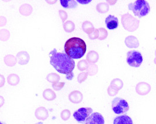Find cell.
<instances>
[{
  "instance_id": "6da1fadb",
  "label": "cell",
  "mask_w": 156,
  "mask_h": 124,
  "mask_svg": "<svg viewBox=\"0 0 156 124\" xmlns=\"http://www.w3.org/2000/svg\"><path fill=\"white\" fill-rule=\"evenodd\" d=\"M50 64L60 74L66 75L68 80L74 77L73 71L75 68V61L65 53H58L56 49L49 53Z\"/></svg>"
},
{
  "instance_id": "7a4b0ae2",
  "label": "cell",
  "mask_w": 156,
  "mask_h": 124,
  "mask_svg": "<svg viewBox=\"0 0 156 124\" xmlns=\"http://www.w3.org/2000/svg\"><path fill=\"white\" fill-rule=\"evenodd\" d=\"M87 50L85 41L78 37H72L66 42L64 51L66 54L72 59L82 58Z\"/></svg>"
},
{
  "instance_id": "3957f363",
  "label": "cell",
  "mask_w": 156,
  "mask_h": 124,
  "mask_svg": "<svg viewBox=\"0 0 156 124\" xmlns=\"http://www.w3.org/2000/svg\"><path fill=\"white\" fill-rule=\"evenodd\" d=\"M129 9L132 11L135 16L139 18L146 16L150 11L149 3L144 0H138L133 3L129 4Z\"/></svg>"
},
{
  "instance_id": "277c9868",
  "label": "cell",
  "mask_w": 156,
  "mask_h": 124,
  "mask_svg": "<svg viewBox=\"0 0 156 124\" xmlns=\"http://www.w3.org/2000/svg\"><path fill=\"white\" fill-rule=\"evenodd\" d=\"M112 109L116 114H122L126 113L129 110L128 102L120 97H116L112 102Z\"/></svg>"
},
{
  "instance_id": "5b68a950",
  "label": "cell",
  "mask_w": 156,
  "mask_h": 124,
  "mask_svg": "<svg viewBox=\"0 0 156 124\" xmlns=\"http://www.w3.org/2000/svg\"><path fill=\"white\" fill-rule=\"evenodd\" d=\"M126 62L130 67L137 68L139 67L143 62L142 54L136 50L128 52Z\"/></svg>"
},
{
  "instance_id": "8992f818",
  "label": "cell",
  "mask_w": 156,
  "mask_h": 124,
  "mask_svg": "<svg viewBox=\"0 0 156 124\" xmlns=\"http://www.w3.org/2000/svg\"><path fill=\"white\" fill-rule=\"evenodd\" d=\"M92 112L91 108H80L74 112L73 117L78 123L85 124L87 119L92 114Z\"/></svg>"
},
{
  "instance_id": "52a82bcc",
  "label": "cell",
  "mask_w": 156,
  "mask_h": 124,
  "mask_svg": "<svg viewBox=\"0 0 156 124\" xmlns=\"http://www.w3.org/2000/svg\"><path fill=\"white\" fill-rule=\"evenodd\" d=\"M105 120L102 114L94 112L86 120L85 124H104Z\"/></svg>"
},
{
  "instance_id": "ba28073f",
  "label": "cell",
  "mask_w": 156,
  "mask_h": 124,
  "mask_svg": "<svg viewBox=\"0 0 156 124\" xmlns=\"http://www.w3.org/2000/svg\"><path fill=\"white\" fill-rule=\"evenodd\" d=\"M105 24L107 28L109 30H114L118 27V19L114 15H109L105 19Z\"/></svg>"
},
{
  "instance_id": "9c48e42d",
  "label": "cell",
  "mask_w": 156,
  "mask_h": 124,
  "mask_svg": "<svg viewBox=\"0 0 156 124\" xmlns=\"http://www.w3.org/2000/svg\"><path fill=\"white\" fill-rule=\"evenodd\" d=\"M114 124H133L132 118L127 115H122L114 119Z\"/></svg>"
},
{
  "instance_id": "30bf717a",
  "label": "cell",
  "mask_w": 156,
  "mask_h": 124,
  "mask_svg": "<svg viewBox=\"0 0 156 124\" xmlns=\"http://www.w3.org/2000/svg\"><path fill=\"white\" fill-rule=\"evenodd\" d=\"M69 100L73 103H79L83 100V95L80 91H74L69 95Z\"/></svg>"
},
{
  "instance_id": "8fae6325",
  "label": "cell",
  "mask_w": 156,
  "mask_h": 124,
  "mask_svg": "<svg viewBox=\"0 0 156 124\" xmlns=\"http://www.w3.org/2000/svg\"><path fill=\"white\" fill-rule=\"evenodd\" d=\"M35 116L38 119L44 121L49 116L48 111L44 107H39L36 110Z\"/></svg>"
},
{
  "instance_id": "7c38bea8",
  "label": "cell",
  "mask_w": 156,
  "mask_h": 124,
  "mask_svg": "<svg viewBox=\"0 0 156 124\" xmlns=\"http://www.w3.org/2000/svg\"><path fill=\"white\" fill-rule=\"evenodd\" d=\"M43 97L48 100V101H51V100H53L55 99V98L56 97V94L55 93L51 90V89H46L44 91H43Z\"/></svg>"
},
{
  "instance_id": "4fadbf2b",
  "label": "cell",
  "mask_w": 156,
  "mask_h": 124,
  "mask_svg": "<svg viewBox=\"0 0 156 124\" xmlns=\"http://www.w3.org/2000/svg\"><path fill=\"white\" fill-rule=\"evenodd\" d=\"M60 4L65 8H74L78 6L77 2L73 0H69V1L62 0L60 1Z\"/></svg>"
},
{
  "instance_id": "5bb4252c",
  "label": "cell",
  "mask_w": 156,
  "mask_h": 124,
  "mask_svg": "<svg viewBox=\"0 0 156 124\" xmlns=\"http://www.w3.org/2000/svg\"><path fill=\"white\" fill-rule=\"evenodd\" d=\"M20 82V78L16 75L12 74L8 77V82L11 85H16Z\"/></svg>"
},
{
  "instance_id": "9a60e30c",
  "label": "cell",
  "mask_w": 156,
  "mask_h": 124,
  "mask_svg": "<svg viewBox=\"0 0 156 124\" xmlns=\"http://www.w3.org/2000/svg\"><path fill=\"white\" fill-rule=\"evenodd\" d=\"M65 31L67 32H71L74 29V25L71 21H67L64 24Z\"/></svg>"
},
{
  "instance_id": "2e32d148",
  "label": "cell",
  "mask_w": 156,
  "mask_h": 124,
  "mask_svg": "<svg viewBox=\"0 0 156 124\" xmlns=\"http://www.w3.org/2000/svg\"><path fill=\"white\" fill-rule=\"evenodd\" d=\"M47 79L48 81H49L50 82H57L60 79V77L58 76L57 74H50L47 76Z\"/></svg>"
},
{
  "instance_id": "e0dca14e",
  "label": "cell",
  "mask_w": 156,
  "mask_h": 124,
  "mask_svg": "<svg viewBox=\"0 0 156 124\" xmlns=\"http://www.w3.org/2000/svg\"><path fill=\"white\" fill-rule=\"evenodd\" d=\"M70 117V112L68 110H64L61 112V118L64 121L69 119Z\"/></svg>"
},
{
  "instance_id": "ac0fdd59",
  "label": "cell",
  "mask_w": 156,
  "mask_h": 124,
  "mask_svg": "<svg viewBox=\"0 0 156 124\" xmlns=\"http://www.w3.org/2000/svg\"><path fill=\"white\" fill-rule=\"evenodd\" d=\"M87 63L85 60H82L81 61L78 62V68L80 71H84L87 68Z\"/></svg>"
},
{
  "instance_id": "d6986e66",
  "label": "cell",
  "mask_w": 156,
  "mask_h": 124,
  "mask_svg": "<svg viewBox=\"0 0 156 124\" xmlns=\"http://www.w3.org/2000/svg\"><path fill=\"white\" fill-rule=\"evenodd\" d=\"M64 82L63 83H54L53 84V89L56 90H60V89H62L63 88V87L64 86Z\"/></svg>"
},
{
  "instance_id": "ffe728a7",
  "label": "cell",
  "mask_w": 156,
  "mask_h": 124,
  "mask_svg": "<svg viewBox=\"0 0 156 124\" xmlns=\"http://www.w3.org/2000/svg\"><path fill=\"white\" fill-rule=\"evenodd\" d=\"M87 77V72H83L80 74L78 76V82L81 83L85 81Z\"/></svg>"
},
{
  "instance_id": "44dd1931",
  "label": "cell",
  "mask_w": 156,
  "mask_h": 124,
  "mask_svg": "<svg viewBox=\"0 0 156 124\" xmlns=\"http://www.w3.org/2000/svg\"><path fill=\"white\" fill-rule=\"evenodd\" d=\"M77 2H80V3H83V4H85V3H88V2H91V1H87V2H82V1H77Z\"/></svg>"
},
{
  "instance_id": "7402d4cb",
  "label": "cell",
  "mask_w": 156,
  "mask_h": 124,
  "mask_svg": "<svg viewBox=\"0 0 156 124\" xmlns=\"http://www.w3.org/2000/svg\"><path fill=\"white\" fill-rule=\"evenodd\" d=\"M35 124H43V122H37V123H36Z\"/></svg>"
}]
</instances>
